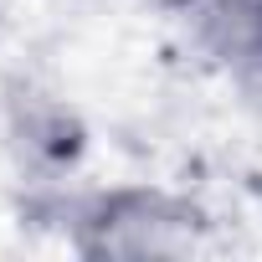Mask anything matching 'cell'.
<instances>
[{
  "label": "cell",
  "mask_w": 262,
  "mask_h": 262,
  "mask_svg": "<svg viewBox=\"0 0 262 262\" xmlns=\"http://www.w3.org/2000/svg\"><path fill=\"white\" fill-rule=\"evenodd\" d=\"M72 247L82 257H195L211 247V216L165 185H113L77 206Z\"/></svg>",
  "instance_id": "obj_1"
},
{
  "label": "cell",
  "mask_w": 262,
  "mask_h": 262,
  "mask_svg": "<svg viewBox=\"0 0 262 262\" xmlns=\"http://www.w3.org/2000/svg\"><path fill=\"white\" fill-rule=\"evenodd\" d=\"M170 6H175V16L195 47H206L221 62L247 67V36H252L262 0H170Z\"/></svg>",
  "instance_id": "obj_2"
},
{
  "label": "cell",
  "mask_w": 262,
  "mask_h": 262,
  "mask_svg": "<svg viewBox=\"0 0 262 262\" xmlns=\"http://www.w3.org/2000/svg\"><path fill=\"white\" fill-rule=\"evenodd\" d=\"M247 67L262 77V11H257V21H252V36H247Z\"/></svg>",
  "instance_id": "obj_3"
}]
</instances>
